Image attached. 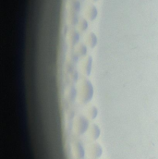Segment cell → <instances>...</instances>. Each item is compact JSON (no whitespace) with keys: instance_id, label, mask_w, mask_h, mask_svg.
I'll return each instance as SVG.
<instances>
[{"instance_id":"obj_5","label":"cell","mask_w":158,"mask_h":159,"mask_svg":"<svg viewBox=\"0 0 158 159\" xmlns=\"http://www.w3.org/2000/svg\"><path fill=\"white\" fill-rule=\"evenodd\" d=\"M102 154H103L102 147L98 143H94V144H93L91 146V148H90V156L93 158H99L102 156Z\"/></svg>"},{"instance_id":"obj_13","label":"cell","mask_w":158,"mask_h":159,"mask_svg":"<svg viewBox=\"0 0 158 159\" xmlns=\"http://www.w3.org/2000/svg\"><path fill=\"white\" fill-rule=\"evenodd\" d=\"M79 8H80V3L79 0H73L71 3V9L73 11V14L79 12Z\"/></svg>"},{"instance_id":"obj_14","label":"cell","mask_w":158,"mask_h":159,"mask_svg":"<svg viewBox=\"0 0 158 159\" xmlns=\"http://www.w3.org/2000/svg\"><path fill=\"white\" fill-rule=\"evenodd\" d=\"M88 26H89V24H88V21L86 20H84V19L80 20V21H79V28L81 32L86 31L88 29Z\"/></svg>"},{"instance_id":"obj_2","label":"cell","mask_w":158,"mask_h":159,"mask_svg":"<svg viewBox=\"0 0 158 159\" xmlns=\"http://www.w3.org/2000/svg\"><path fill=\"white\" fill-rule=\"evenodd\" d=\"M89 128V121L83 116H78L75 119V129L79 134H83Z\"/></svg>"},{"instance_id":"obj_15","label":"cell","mask_w":158,"mask_h":159,"mask_svg":"<svg viewBox=\"0 0 158 159\" xmlns=\"http://www.w3.org/2000/svg\"><path fill=\"white\" fill-rule=\"evenodd\" d=\"M93 1H96V0H93Z\"/></svg>"},{"instance_id":"obj_7","label":"cell","mask_w":158,"mask_h":159,"mask_svg":"<svg viewBox=\"0 0 158 159\" xmlns=\"http://www.w3.org/2000/svg\"><path fill=\"white\" fill-rule=\"evenodd\" d=\"M100 134H101V130H100L99 126L96 125V124H93L90 127V136H91V138L93 140H96V139H98Z\"/></svg>"},{"instance_id":"obj_10","label":"cell","mask_w":158,"mask_h":159,"mask_svg":"<svg viewBox=\"0 0 158 159\" xmlns=\"http://www.w3.org/2000/svg\"><path fill=\"white\" fill-rule=\"evenodd\" d=\"M74 151H75V155L78 159H82L84 157V149L82 147V145L79 143H76L74 144Z\"/></svg>"},{"instance_id":"obj_6","label":"cell","mask_w":158,"mask_h":159,"mask_svg":"<svg viewBox=\"0 0 158 159\" xmlns=\"http://www.w3.org/2000/svg\"><path fill=\"white\" fill-rule=\"evenodd\" d=\"M86 17L90 20H94L97 17V14H98V11H97V8L94 7V6H90L87 9H86Z\"/></svg>"},{"instance_id":"obj_3","label":"cell","mask_w":158,"mask_h":159,"mask_svg":"<svg viewBox=\"0 0 158 159\" xmlns=\"http://www.w3.org/2000/svg\"><path fill=\"white\" fill-rule=\"evenodd\" d=\"M92 70H93V57L89 56L83 60L81 65V70L86 76H90L92 73Z\"/></svg>"},{"instance_id":"obj_9","label":"cell","mask_w":158,"mask_h":159,"mask_svg":"<svg viewBox=\"0 0 158 159\" xmlns=\"http://www.w3.org/2000/svg\"><path fill=\"white\" fill-rule=\"evenodd\" d=\"M86 114L90 119H95L98 116V109L95 106H91L87 108Z\"/></svg>"},{"instance_id":"obj_4","label":"cell","mask_w":158,"mask_h":159,"mask_svg":"<svg viewBox=\"0 0 158 159\" xmlns=\"http://www.w3.org/2000/svg\"><path fill=\"white\" fill-rule=\"evenodd\" d=\"M97 42H98L97 36L93 33H89L85 36V44L91 49H93L97 45Z\"/></svg>"},{"instance_id":"obj_11","label":"cell","mask_w":158,"mask_h":159,"mask_svg":"<svg viewBox=\"0 0 158 159\" xmlns=\"http://www.w3.org/2000/svg\"><path fill=\"white\" fill-rule=\"evenodd\" d=\"M88 53V46L85 43H80L77 47V55L78 57H86Z\"/></svg>"},{"instance_id":"obj_1","label":"cell","mask_w":158,"mask_h":159,"mask_svg":"<svg viewBox=\"0 0 158 159\" xmlns=\"http://www.w3.org/2000/svg\"><path fill=\"white\" fill-rule=\"evenodd\" d=\"M93 94H94V89L93 83L89 80H81L78 90V96L79 101L82 102L83 104H88L93 99Z\"/></svg>"},{"instance_id":"obj_8","label":"cell","mask_w":158,"mask_h":159,"mask_svg":"<svg viewBox=\"0 0 158 159\" xmlns=\"http://www.w3.org/2000/svg\"><path fill=\"white\" fill-rule=\"evenodd\" d=\"M78 95V90L73 87V86H70L67 89V99L70 102L74 101L76 96Z\"/></svg>"},{"instance_id":"obj_12","label":"cell","mask_w":158,"mask_h":159,"mask_svg":"<svg viewBox=\"0 0 158 159\" xmlns=\"http://www.w3.org/2000/svg\"><path fill=\"white\" fill-rule=\"evenodd\" d=\"M69 40L71 44H76L77 43H79V34L77 31H72L70 34V36H69Z\"/></svg>"}]
</instances>
